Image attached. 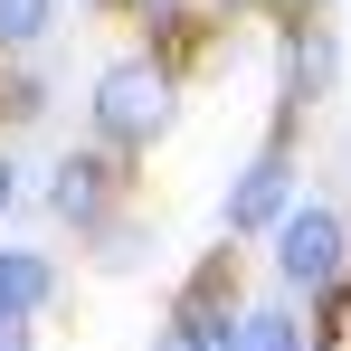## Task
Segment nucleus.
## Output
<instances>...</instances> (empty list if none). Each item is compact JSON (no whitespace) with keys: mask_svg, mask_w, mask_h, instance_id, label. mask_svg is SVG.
<instances>
[{"mask_svg":"<svg viewBox=\"0 0 351 351\" xmlns=\"http://www.w3.org/2000/svg\"><path fill=\"white\" fill-rule=\"evenodd\" d=\"M152 351H199V313H180V304H171V323L152 332Z\"/></svg>","mask_w":351,"mask_h":351,"instance_id":"obj_12","label":"nucleus"},{"mask_svg":"<svg viewBox=\"0 0 351 351\" xmlns=\"http://www.w3.org/2000/svg\"><path fill=\"white\" fill-rule=\"evenodd\" d=\"M180 114V58L171 48H133L95 76V95H86V123H95V143H114L123 162L133 152H152Z\"/></svg>","mask_w":351,"mask_h":351,"instance_id":"obj_1","label":"nucleus"},{"mask_svg":"<svg viewBox=\"0 0 351 351\" xmlns=\"http://www.w3.org/2000/svg\"><path fill=\"white\" fill-rule=\"evenodd\" d=\"M86 10H123V0H86Z\"/></svg>","mask_w":351,"mask_h":351,"instance_id":"obj_15","label":"nucleus"},{"mask_svg":"<svg viewBox=\"0 0 351 351\" xmlns=\"http://www.w3.org/2000/svg\"><path fill=\"white\" fill-rule=\"evenodd\" d=\"M48 114V76H38V66H0V123H38Z\"/></svg>","mask_w":351,"mask_h":351,"instance_id":"obj_9","label":"nucleus"},{"mask_svg":"<svg viewBox=\"0 0 351 351\" xmlns=\"http://www.w3.org/2000/svg\"><path fill=\"white\" fill-rule=\"evenodd\" d=\"M133 256H143V247H133V228H95V266H105V276H123V266H133Z\"/></svg>","mask_w":351,"mask_h":351,"instance_id":"obj_11","label":"nucleus"},{"mask_svg":"<svg viewBox=\"0 0 351 351\" xmlns=\"http://www.w3.org/2000/svg\"><path fill=\"white\" fill-rule=\"evenodd\" d=\"M58 304V256H38V247H0V313H48Z\"/></svg>","mask_w":351,"mask_h":351,"instance_id":"obj_6","label":"nucleus"},{"mask_svg":"<svg viewBox=\"0 0 351 351\" xmlns=\"http://www.w3.org/2000/svg\"><path fill=\"white\" fill-rule=\"evenodd\" d=\"M237 342L247 351H313L304 323H294V304H247V313H237Z\"/></svg>","mask_w":351,"mask_h":351,"instance_id":"obj_8","label":"nucleus"},{"mask_svg":"<svg viewBox=\"0 0 351 351\" xmlns=\"http://www.w3.org/2000/svg\"><path fill=\"white\" fill-rule=\"evenodd\" d=\"M332 76H342L332 29H323L313 10H294L285 38H276V143L294 133V114H304V105H323V95H332Z\"/></svg>","mask_w":351,"mask_h":351,"instance_id":"obj_3","label":"nucleus"},{"mask_svg":"<svg viewBox=\"0 0 351 351\" xmlns=\"http://www.w3.org/2000/svg\"><path fill=\"white\" fill-rule=\"evenodd\" d=\"M58 29V0H0V58H38Z\"/></svg>","mask_w":351,"mask_h":351,"instance_id":"obj_7","label":"nucleus"},{"mask_svg":"<svg viewBox=\"0 0 351 351\" xmlns=\"http://www.w3.org/2000/svg\"><path fill=\"white\" fill-rule=\"evenodd\" d=\"M123 190H133V171H123L114 143H86V152H66L58 171H48V209H58L66 228H114L123 219Z\"/></svg>","mask_w":351,"mask_h":351,"instance_id":"obj_4","label":"nucleus"},{"mask_svg":"<svg viewBox=\"0 0 351 351\" xmlns=\"http://www.w3.org/2000/svg\"><path fill=\"white\" fill-rule=\"evenodd\" d=\"M123 10H133L152 38H180V29H190V0H123Z\"/></svg>","mask_w":351,"mask_h":351,"instance_id":"obj_10","label":"nucleus"},{"mask_svg":"<svg viewBox=\"0 0 351 351\" xmlns=\"http://www.w3.org/2000/svg\"><path fill=\"white\" fill-rule=\"evenodd\" d=\"M276 285L304 294V304H323V294H342L351 276V228H342V209L332 199H294L285 219H276Z\"/></svg>","mask_w":351,"mask_h":351,"instance_id":"obj_2","label":"nucleus"},{"mask_svg":"<svg viewBox=\"0 0 351 351\" xmlns=\"http://www.w3.org/2000/svg\"><path fill=\"white\" fill-rule=\"evenodd\" d=\"M0 351H29V313H0Z\"/></svg>","mask_w":351,"mask_h":351,"instance_id":"obj_14","label":"nucleus"},{"mask_svg":"<svg viewBox=\"0 0 351 351\" xmlns=\"http://www.w3.org/2000/svg\"><path fill=\"white\" fill-rule=\"evenodd\" d=\"M294 199H304V190H294V152L266 133V152H256V162L228 180V199H219V237H276V219H285Z\"/></svg>","mask_w":351,"mask_h":351,"instance_id":"obj_5","label":"nucleus"},{"mask_svg":"<svg viewBox=\"0 0 351 351\" xmlns=\"http://www.w3.org/2000/svg\"><path fill=\"white\" fill-rule=\"evenodd\" d=\"M10 209H19V162L0 152V219H10Z\"/></svg>","mask_w":351,"mask_h":351,"instance_id":"obj_13","label":"nucleus"},{"mask_svg":"<svg viewBox=\"0 0 351 351\" xmlns=\"http://www.w3.org/2000/svg\"><path fill=\"white\" fill-rule=\"evenodd\" d=\"M294 10H304V0H294Z\"/></svg>","mask_w":351,"mask_h":351,"instance_id":"obj_16","label":"nucleus"}]
</instances>
